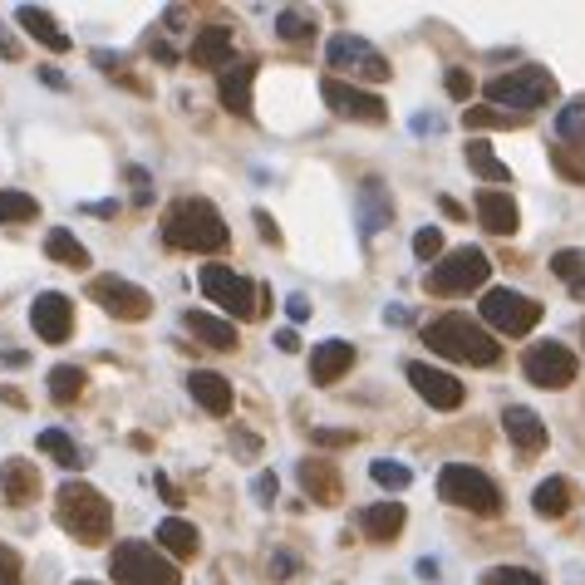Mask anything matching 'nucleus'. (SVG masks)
<instances>
[{"mask_svg": "<svg viewBox=\"0 0 585 585\" xmlns=\"http://www.w3.org/2000/svg\"><path fill=\"white\" fill-rule=\"evenodd\" d=\"M502 428H507V438H512V448H517L522 458H531V453L546 448V418L522 409V404H507V409H502Z\"/></svg>", "mask_w": 585, "mask_h": 585, "instance_id": "4be33fe9", "label": "nucleus"}, {"mask_svg": "<svg viewBox=\"0 0 585 585\" xmlns=\"http://www.w3.org/2000/svg\"><path fill=\"white\" fill-rule=\"evenodd\" d=\"M89 300H99V310H109L114 320H128V325L153 315V295L143 291V286H133V281H123V276L89 281Z\"/></svg>", "mask_w": 585, "mask_h": 585, "instance_id": "ddd939ff", "label": "nucleus"}, {"mask_svg": "<svg viewBox=\"0 0 585 585\" xmlns=\"http://www.w3.org/2000/svg\"><path fill=\"white\" fill-rule=\"evenodd\" d=\"M251 222H256V232H261V241H271V246H281V227L271 222V212H261V207H256V217H251Z\"/></svg>", "mask_w": 585, "mask_h": 585, "instance_id": "49530a36", "label": "nucleus"}, {"mask_svg": "<svg viewBox=\"0 0 585 585\" xmlns=\"http://www.w3.org/2000/svg\"><path fill=\"white\" fill-rule=\"evenodd\" d=\"M571 502H576L571 477H546V482H536V492H531V507H536V517H546V522L566 517V512H571Z\"/></svg>", "mask_w": 585, "mask_h": 585, "instance_id": "bb28decb", "label": "nucleus"}, {"mask_svg": "<svg viewBox=\"0 0 585 585\" xmlns=\"http://www.w3.org/2000/svg\"><path fill=\"white\" fill-rule=\"evenodd\" d=\"M153 482H158V492H163V502H168V507H177V502H182V497H177V487H173V477H168V472H153Z\"/></svg>", "mask_w": 585, "mask_h": 585, "instance_id": "8fccbe9b", "label": "nucleus"}, {"mask_svg": "<svg viewBox=\"0 0 585 585\" xmlns=\"http://www.w3.org/2000/svg\"><path fill=\"white\" fill-rule=\"evenodd\" d=\"M35 443H40V453H50V458H55L59 468H74V472L84 468V453H79V443H74L69 433H59V428H45V433H40Z\"/></svg>", "mask_w": 585, "mask_h": 585, "instance_id": "473e14b6", "label": "nucleus"}, {"mask_svg": "<svg viewBox=\"0 0 585 585\" xmlns=\"http://www.w3.org/2000/svg\"><path fill=\"white\" fill-rule=\"evenodd\" d=\"M413 256H418V261H438V256H443V232H438V227H418V232H413Z\"/></svg>", "mask_w": 585, "mask_h": 585, "instance_id": "a19ab883", "label": "nucleus"}, {"mask_svg": "<svg viewBox=\"0 0 585 585\" xmlns=\"http://www.w3.org/2000/svg\"><path fill=\"white\" fill-rule=\"evenodd\" d=\"M551 271H556L566 286H581L585 281V251L581 246H561V251L551 256Z\"/></svg>", "mask_w": 585, "mask_h": 585, "instance_id": "e433bc0d", "label": "nucleus"}, {"mask_svg": "<svg viewBox=\"0 0 585 585\" xmlns=\"http://www.w3.org/2000/svg\"><path fill=\"white\" fill-rule=\"evenodd\" d=\"M45 256H50L55 266H69V271H84V266H89V246L69 232V227H55V232L45 236Z\"/></svg>", "mask_w": 585, "mask_h": 585, "instance_id": "c756f323", "label": "nucleus"}, {"mask_svg": "<svg viewBox=\"0 0 585 585\" xmlns=\"http://www.w3.org/2000/svg\"><path fill=\"white\" fill-rule=\"evenodd\" d=\"M276 35H281V40H310V35H315V15L286 5V10L276 15Z\"/></svg>", "mask_w": 585, "mask_h": 585, "instance_id": "c9c22d12", "label": "nucleus"}, {"mask_svg": "<svg viewBox=\"0 0 585 585\" xmlns=\"http://www.w3.org/2000/svg\"><path fill=\"white\" fill-rule=\"evenodd\" d=\"M79 585H94V581H79Z\"/></svg>", "mask_w": 585, "mask_h": 585, "instance_id": "052dcab7", "label": "nucleus"}, {"mask_svg": "<svg viewBox=\"0 0 585 585\" xmlns=\"http://www.w3.org/2000/svg\"><path fill=\"white\" fill-rule=\"evenodd\" d=\"M84 379H89V374H84L79 364H55V369H50V399H55V404H74V399L84 394Z\"/></svg>", "mask_w": 585, "mask_h": 585, "instance_id": "72a5a7b5", "label": "nucleus"}, {"mask_svg": "<svg viewBox=\"0 0 585 585\" xmlns=\"http://www.w3.org/2000/svg\"><path fill=\"white\" fill-rule=\"evenodd\" d=\"M409 384H413V394L428 404V409H438V413H453L458 404H463V379H453L448 369H433V364H423V359H413L409 369Z\"/></svg>", "mask_w": 585, "mask_h": 585, "instance_id": "4468645a", "label": "nucleus"}, {"mask_svg": "<svg viewBox=\"0 0 585 585\" xmlns=\"http://www.w3.org/2000/svg\"><path fill=\"white\" fill-rule=\"evenodd\" d=\"M295 571H300V561H295L291 551H276L271 556V581H291Z\"/></svg>", "mask_w": 585, "mask_h": 585, "instance_id": "a18cd8bd", "label": "nucleus"}, {"mask_svg": "<svg viewBox=\"0 0 585 585\" xmlns=\"http://www.w3.org/2000/svg\"><path fill=\"white\" fill-rule=\"evenodd\" d=\"M202 295L217 305V310H227V320H256V286L246 281V276H236L232 266H222V261H207L202 266Z\"/></svg>", "mask_w": 585, "mask_h": 585, "instance_id": "1a4fd4ad", "label": "nucleus"}, {"mask_svg": "<svg viewBox=\"0 0 585 585\" xmlns=\"http://www.w3.org/2000/svg\"><path fill=\"white\" fill-rule=\"evenodd\" d=\"M261 64L256 59H232L217 79V94H222V109L236 118H251V84H256Z\"/></svg>", "mask_w": 585, "mask_h": 585, "instance_id": "f3484780", "label": "nucleus"}, {"mask_svg": "<svg viewBox=\"0 0 585 585\" xmlns=\"http://www.w3.org/2000/svg\"><path fill=\"white\" fill-rule=\"evenodd\" d=\"M276 492H281L276 472H261V477H256V502H266V507H271V502H276Z\"/></svg>", "mask_w": 585, "mask_h": 585, "instance_id": "de8ad7c7", "label": "nucleus"}, {"mask_svg": "<svg viewBox=\"0 0 585 585\" xmlns=\"http://www.w3.org/2000/svg\"><path fill=\"white\" fill-rule=\"evenodd\" d=\"M15 20H20V30H25L30 40H40L45 50H55V55L69 50V35L55 25V15H50L45 5H20V10H15Z\"/></svg>", "mask_w": 585, "mask_h": 585, "instance_id": "a878e982", "label": "nucleus"}, {"mask_svg": "<svg viewBox=\"0 0 585 585\" xmlns=\"http://www.w3.org/2000/svg\"><path fill=\"white\" fill-rule=\"evenodd\" d=\"M295 477H300V487L315 497V502H340V468L330 463V458H300V468H295Z\"/></svg>", "mask_w": 585, "mask_h": 585, "instance_id": "b1692460", "label": "nucleus"}, {"mask_svg": "<svg viewBox=\"0 0 585 585\" xmlns=\"http://www.w3.org/2000/svg\"><path fill=\"white\" fill-rule=\"evenodd\" d=\"M40 497V472L30 458H5L0 463V502L5 507H30Z\"/></svg>", "mask_w": 585, "mask_h": 585, "instance_id": "aec40b11", "label": "nucleus"}, {"mask_svg": "<svg viewBox=\"0 0 585 585\" xmlns=\"http://www.w3.org/2000/svg\"><path fill=\"white\" fill-rule=\"evenodd\" d=\"M35 217H40V202L30 192L0 187V227H20V222H35Z\"/></svg>", "mask_w": 585, "mask_h": 585, "instance_id": "7c9ffc66", "label": "nucleus"}, {"mask_svg": "<svg viewBox=\"0 0 585 585\" xmlns=\"http://www.w3.org/2000/svg\"><path fill=\"white\" fill-rule=\"evenodd\" d=\"M325 64L330 69H340V74H350V79H369V84H384L389 79V59L379 55L369 40H359V35H335L330 45H325Z\"/></svg>", "mask_w": 585, "mask_h": 585, "instance_id": "9b49d317", "label": "nucleus"}, {"mask_svg": "<svg viewBox=\"0 0 585 585\" xmlns=\"http://www.w3.org/2000/svg\"><path fill=\"white\" fill-rule=\"evenodd\" d=\"M182 325L207 345V350H236V325L232 320H222V315H207V310H187L182 315Z\"/></svg>", "mask_w": 585, "mask_h": 585, "instance_id": "cd10ccee", "label": "nucleus"}, {"mask_svg": "<svg viewBox=\"0 0 585 585\" xmlns=\"http://www.w3.org/2000/svg\"><path fill=\"white\" fill-rule=\"evenodd\" d=\"M556 138H561V143H585V99L561 104V114H556Z\"/></svg>", "mask_w": 585, "mask_h": 585, "instance_id": "f704fd0d", "label": "nucleus"}, {"mask_svg": "<svg viewBox=\"0 0 585 585\" xmlns=\"http://www.w3.org/2000/svg\"><path fill=\"white\" fill-rule=\"evenodd\" d=\"M423 340H428V350L443 354V359H458V364H477V369H487V364H497L502 359V340H492V330L487 325H477L468 315H438L428 330H423Z\"/></svg>", "mask_w": 585, "mask_h": 585, "instance_id": "7ed1b4c3", "label": "nucleus"}, {"mask_svg": "<svg viewBox=\"0 0 585 585\" xmlns=\"http://www.w3.org/2000/svg\"><path fill=\"white\" fill-rule=\"evenodd\" d=\"M163 241L173 251H192V256H217L232 246V227L222 222V212L207 197H177L163 212Z\"/></svg>", "mask_w": 585, "mask_h": 585, "instance_id": "f257e3e1", "label": "nucleus"}, {"mask_svg": "<svg viewBox=\"0 0 585 585\" xmlns=\"http://www.w3.org/2000/svg\"><path fill=\"white\" fill-rule=\"evenodd\" d=\"M84 212H94V217H114V212H118V202H89Z\"/></svg>", "mask_w": 585, "mask_h": 585, "instance_id": "5fc2aeb1", "label": "nucleus"}, {"mask_svg": "<svg viewBox=\"0 0 585 585\" xmlns=\"http://www.w3.org/2000/svg\"><path fill=\"white\" fill-rule=\"evenodd\" d=\"M310 443L315 448H354L359 433L354 428H310Z\"/></svg>", "mask_w": 585, "mask_h": 585, "instance_id": "79ce46f5", "label": "nucleus"}, {"mask_svg": "<svg viewBox=\"0 0 585 585\" xmlns=\"http://www.w3.org/2000/svg\"><path fill=\"white\" fill-rule=\"evenodd\" d=\"M286 315H291L295 325H300V320H310V300H305V295H286Z\"/></svg>", "mask_w": 585, "mask_h": 585, "instance_id": "09e8293b", "label": "nucleus"}, {"mask_svg": "<svg viewBox=\"0 0 585 585\" xmlns=\"http://www.w3.org/2000/svg\"><path fill=\"white\" fill-rule=\"evenodd\" d=\"M571 295H576V300H585V281H581V286H571Z\"/></svg>", "mask_w": 585, "mask_h": 585, "instance_id": "bf43d9fd", "label": "nucleus"}, {"mask_svg": "<svg viewBox=\"0 0 585 585\" xmlns=\"http://www.w3.org/2000/svg\"><path fill=\"white\" fill-rule=\"evenodd\" d=\"M472 207H477V222L492 236H517V227H522V212H517V202L502 187H482Z\"/></svg>", "mask_w": 585, "mask_h": 585, "instance_id": "a211bd4d", "label": "nucleus"}, {"mask_svg": "<svg viewBox=\"0 0 585 585\" xmlns=\"http://www.w3.org/2000/svg\"><path fill=\"white\" fill-rule=\"evenodd\" d=\"M551 99H556V74L541 69V64H517V69L487 79V104L502 109V114H507V104H512V114L522 118V114H531V109H541V104H551Z\"/></svg>", "mask_w": 585, "mask_h": 585, "instance_id": "20e7f679", "label": "nucleus"}, {"mask_svg": "<svg viewBox=\"0 0 585 585\" xmlns=\"http://www.w3.org/2000/svg\"><path fill=\"white\" fill-rule=\"evenodd\" d=\"M0 399H5V404H15V409H25V394H20V389H0Z\"/></svg>", "mask_w": 585, "mask_h": 585, "instance_id": "4d7b16f0", "label": "nucleus"}, {"mask_svg": "<svg viewBox=\"0 0 585 585\" xmlns=\"http://www.w3.org/2000/svg\"><path fill=\"white\" fill-rule=\"evenodd\" d=\"M187 394L212 413V418H227L232 404H236L232 379H227V374H217V369H192V374H187Z\"/></svg>", "mask_w": 585, "mask_h": 585, "instance_id": "6ab92c4d", "label": "nucleus"}, {"mask_svg": "<svg viewBox=\"0 0 585 585\" xmlns=\"http://www.w3.org/2000/svg\"><path fill=\"white\" fill-rule=\"evenodd\" d=\"M438 207H443V212H448V217H458V222H463V217H468V212H463V202H453V197H438Z\"/></svg>", "mask_w": 585, "mask_h": 585, "instance_id": "864d4df0", "label": "nucleus"}, {"mask_svg": "<svg viewBox=\"0 0 585 585\" xmlns=\"http://www.w3.org/2000/svg\"><path fill=\"white\" fill-rule=\"evenodd\" d=\"M369 477H374L379 487H389V492H404L413 482V472L404 468V463H389V458H374V463H369Z\"/></svg>", "mask_w": 585, "mask_h": 585, "instance_id": "4c0bfd02", "label": "nucleus"}, {"mask_svg": "<svg viewBox=\"0 0 585 585\" xmlns=\"http://www.w3.org/2000/svg\"><path fill=\"white\" fill-rule=\"evenodd\" d=\"M109 576H114V585H182L177 561H168L148 541H118L114 556H109Z\"/></svg>", "mask_w": 585, "mask_h": 585, "instance_id": "39448f33", "label": "nucleus"}, {"mask_svg": "<svg viewBox=\"0 0 585 585\" xmlns=\"http://www.w3.org/2000/svg\"><path fill=\"white\" fill-rule=\"evenodd\" d=\"M463 123H468V128H517L522 118L502 114V109H492V104H477V109H463Z\"/></svg>", "mask_w": 585, "mask_h": 585, "instance_id": "58836bf2", "label": "nucleus"}, {"mask_svg": "<svg viewBox=\"0 0 585 585\" xmlns=\"http://www.w3.org/2000/svg\"><path fill=\"white\" fill-rule=\"evenodd\" d=\"M482 585H546V576H536L527 566H492L482 576Z\"/></svg>", "mask_w": 585, "mask_h": 585, "instance_id": "ea45409f", "label": "nucleus"}, {"mask_svg": "<svg viewBox=\"0 0 585 585\" xmlns=\"http://www.w3.org/2000/svg\"><path fill=\"white\" fill-rule=\"evenodd\" d=\"M320 99L330 104V114L335 118H350V123H384L389 118V104L379 99V94H369V89H359V84H345V79H320Z\"/></svg>", "mask_w": 585, "mask_h": 585, "instance_id": "f8f14e48", "label": "nucleus"}, {"mask_svg": "<svg viewBox=\"0 0 585 585\" xmlns=\"http://www.w3.org/2000/svg\"><path fill=\"white\" fill-rule=\"evenodd\" d=\"M404 522H409V512H404V502H394V497H384V502L364 507V517H359V527H364L369 541H399Z\"/></svg>", "mask_w": 585, "mask_h": 585, "instance_id": "393cba45", "label": "nucleus"}, {"mask_svg": "<svg viewBox=\"0 0 585 585\" xmlns=\"http://www.w3.org/2000/svg\"><path fill=\"white\" fill-rule=\"evenodd\" d=\"M276 350L295 354V350H300V335H295V330H276Z\"/></svg>", "mask_w": 585, "mask_h": 585, "instance_id": "603ef678", "label": "nucleus"}, {"mask_svg": "<svg viewBox=\"0 0 585 585\" xmlns=\"http://www.w3.org/2000/svg\"><path fill=\"white\" fill-rule=\"evenodd\" d=\"M487 271H492V261H487L482 246H458V251H448L443 261L428 266L423 286L433 295H463V291H477L487 281Z\"/></svg>", "mask_w": 585, "mask_h": 585, "instance_id": "0eeeda50", "label": "nucleus"}, {"mask_svg": "<svg viewBox=\"0 0 585 585\" xmlns=\"http://www.w3.org/2000/svg\"><path fill=\"white\" fill-rule=\"evenodd\" d=\"M482 320H487L497 335L522 340V335H531V330L541 325V300H531V295H522V291L497 286V291L482 295Z\"/></svg>", "mask_w": 585, "mask_h": 585, "instance_id": "6e6552de", "label": "nucleus"}, {"mask_svg": "<svg viewBox=\"0 0 585 585\" xmlns=\"http://www.w3.org/2000/svg\"><path fill=\"white\" fill-rule=\"evenodd\" d=\"M463 153H468V168H472L477 177H482V182H512L507 163H502V158L492 153V143H477V138H472V143L463 148Z\"/></svg>", "mask_w": 585, "mask_h": 585, "instance_id": "2f4dec72", "label": "nucleus"}, {"mask_svg": "<svg viewBox=\"0 0 585 585\" xmlns=\"http://www.w3.org/2000/svg\"><path fill=\"white\" fill-rule=\"evenodd\" d=\"M350 369H354L350 340H320V345L310 350V379H315V384H335V379H345Z\"/></svg>", "mask_w": 585, "mask_h": 585, "instance_id": "5701e85b", "label": "nucleus"}, {"mask_svg": "<svg viewBox=\"0 0 585 585\" xmlns=\"http://www.w3.org/2000/svg\"><path fill=\"white\" fill-rule=\"evenodd\" d=\"M30 325L45 345H64L69 330H74V300L59 291H40L30 300Z\"/></svg>", "mask_w": 585, "mask_h": 585, "instance_id": "2eb2a0df", "label": "nucleus"}, {"mask_svg": "<svg viewBox=\"0 0 585 585\" xmlns=\"http://www.w3.org/2000/svg\"><path fill=\"white\" fill-rule=\"evenodd\" d=\"M522 374H527L536 389H566V384H576L581 359H576V350H566L556 340H541V345H531L522 354Z\"/></svg>", "mask_w": 585, "mask_h": 585, "instance_id": "9d476101", "label": "nucleus"}, {"mask_svg": "<svg viewBox=\"0 0 585 585\" xmlns=\"http://www.w3.org/2000/svg\"><path fill=\"white\" fill-rule=\"evenodd\" d=\"M0 585H25V561H20V551L5 546V541H0Z\"/></svg>", "mask_w": 585, "mask_h": 585, "instance_id": "37998d69", "label": "nucleus"}, {"mask_svg": "<svg viewBox=\"0 0 585 585\" xmlns=\"http://www.w3.org/2000/svg\"><path fill=\"white\" fill-rule=\"evenodd\" d=\"M158 546L168 556H177V561H192L202 551V531L192 527V522H182V517H163L158 522Z\"/></svg>", "mask_w": 585, "mask_h": 585, "instance_id": "c85d7f7f", "label": "nucleus"}, {"mask_svg": "<svg viewBox=\"0 0 585 585\" xmlns=\"http://www.w3.org/2000/svg\"><path fill=\"white\" fill-rule=\"evenodd\" d=\"M438 497H443L448 507L477 512V517H497V512H502L497 482L482 468H468V463H448V468L438 472Z\"/></svg>", "mask_w": 585, "mask_h": 585, "instance_id": "423d86ee", "label": "nucleus"}, {"mask_svg": "<svg viewBox=\"0 0 585 585\" xmlns=\"http://www.w3.org/2000/svg\"><path fill=\"white\" fill-rule=\"evenodd\" d=\"M354 217H359V236L374 241L384 227H394V197L379 177H364L359 192H354Z\"/></svg>", "mask_w": 585, "mask_h": 585, "instance_id": "dca6fc26", "label": "nucleus"}, {"mask_svg": "<svg viewBox=\"0 0 585 585\" xmlns=\"http://www.w3.org/2000/svg\"><path fill=\"white\" fill-rule=\"evenodd\" d=\"M55 522L79 546H104L114 536V502L89 482H64L55 497Z\"/></svg>", "mask_w": 585, "mask_h": 585, "instance_id": "f03ea898", "label": "nucleus"}, {"mask_svg": "<svg viewBox=\"0 0 585 585\" xmlns=\"http://www.w3.org/2000/svg\"><path fill=\"white\" fill-rule=\"evenodd\" d=\"M418 576H423V581H438V561L423 556V561H418Z\"/></svg>", "mask_w": 585, "mask_h": 585, "instance_id": "6e6d98bb", "label": "nucleus"}, {"mask_svg": "<svg viewBox=\"0 0 585 585\" xmlns=\"http://www.w3.org/2000/svg\"><path fill=\"white\" fill-rule=\"evenodd\" d=\"M443 89H448V99L468 104V99H472V74H468V69H448V74H443Z\"/></svg>", "mask_w": 585, "mask_h": 585, "instance_id": "c03bdc74", "label": "nucleus"}, {"mask_svg": "<svg viewBox=\"0 0 585 585\" xmlns=\"http://www.w3.org/2000/svg\"><path fill=\"white\" fill-rule=\"evenodd\" d=\"M187 64L197 69H227L232 64V25H202L187 45Z\"/></svg>", "mask_w": 585, "mask_h": 585, "instance_id": "412c9836", "label": "nucleus"}, {"mask_svg": "<svg viewBox=\"0 0 585 585\" xmlns=\"http://www.w3.org/2000/svg\"><path fill=\"white\" fill-rule=\"evenodd\" d=\"M0 55H5V59H20V50H15V40H10V35H0Z\"/></svg>", "mask_w": 585, "mask_h": 585, "instance_id": "13d9d810", "label": "nucleus"}, {"mask_svg": "<svg viewBox=\"0 0 585 585\" xmlns=\"http://www.w3.org/2000/svg\"><path fill=\"white\" fill-rule=\"evenodd\" d=\"M413 133H443V118L438 114H418L413 118Z\"/></svg>", "mask_w": 585, "mask_h": 585, "instance_id": "3c124183", "label": "nucleus"}]
</instances>
